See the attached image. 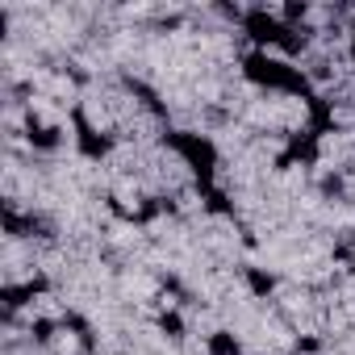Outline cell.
Wrapping results in <instances>:
<instances>
[{
  "instance_id": "cell-2",
  "label": "cell",
  "mask_w": 355,
  "mask_h": 355,
  "mask_svg": "<svg viewBox=\"0 0 355 355\" xmlns=\"http://www.w3.org/2000/svg\"><path fill=\"white\" fill-rule=\"evenodd\" d=\"M243 34H247L251 51H276V42H280V34H284V21H280L276 9L251 5V9L243 13Z\"/></svg>"
},
{
  "instance_id": "cell-6",
  "label": "cell",
  "mask_w": 355,
  "mask_h": 355,
  "mask_svg": "<svg viewBox=\"0 0 355 355\" xmlns=\"http://www.w3.org/2000/svg\"><path fill=\"white\" fill-rule=\"evenodd\" d=\"M276 13H280V21H284V26H309L313 5H305V0H284Z\"/></svg>"
},
{
  "instance_id": "cell-4",
  "label": "cell",
  "mask_w": 355,
  "mask_h": 355,
  "mask_svg": "<svg viewBox=\"0 0 355 355\" xmlns=\"http://www.w3.org/2000/svg\"><path fill=\"white\" fill-rule=\"evenodd\" d=\"M155 334L167 343H184L189 338V318L180 313V305H159L155 313Z\"/></svg>"
},
{
  "instance_id": "cell-3",
  "label": "cell",
  "mask_w": 355,
  "mask_h": 355,
  "mask_svg": "<svg viewBox=\"0 0 355 355\" xmlns=\"http://www.w3.org/2000/svg\"><path fill=\"white\" fill-rule=\"evenodd\" d=\"M243 284L255 301H272L276 288H280V276L272 268H259V263H243Z\"/></svg>"
},
{
  "instance_id": "cell-5",
  "label": "cell",
  "mask_w": 355,
  "mask_h": 355,
  "mask_svg": "<svg viewBox=\"0 0 355 355\" xmlns=\"http://www.w3.org/2000/svg\"><path fill=\"white\" fill-rule=\"evenodd\" d=\"M201 351H205V355H247V347H243V334H234V330H226V326L209 330Z\"/></svg>"
},
{
  "instance_id": "cell-1",
  "label": "cell",
  "mask_w": 355,
  "mask_h": 355,
  "mask_svg": "<svg viewBox=\"0 0 355 355\" xmlns=\"http://www.w3.org/2000/svg\"><path fill=\"white\" fill-rule=\"evenodd\" d=\"M163 146L193 171V184H197V189H201V184H214L218 159H222V155H218V146H214L209 134H201V130H163Z\"/></svg>"
}]
</instances>
